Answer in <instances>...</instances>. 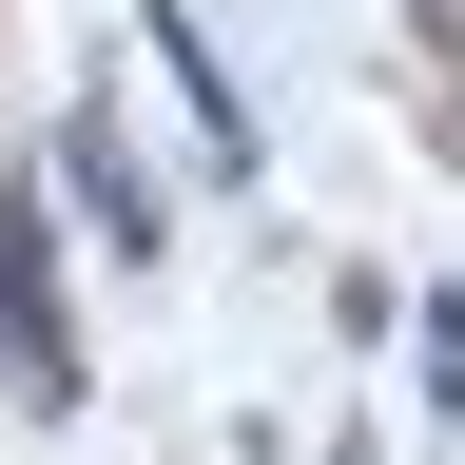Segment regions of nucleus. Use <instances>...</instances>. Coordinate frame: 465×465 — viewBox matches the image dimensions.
I'll list each match as a JSON object with an SVG mask.
<instances>
[{
  "label": "nucleus",
  "instance_id": "f257e3e1",
  "mask_svg": "<svg viewBox=\"0 0 465 465\" xmlns=\"http://www.w3.org/2000/svg\"><path fill=\"white\" fill-rule=\"evenodd\" d=\"M0 369H20V407H78V349H58V252H39V194H0Z\"/></svg>",
  "mask_w": 465,
  "mask_h": 465
}]
</instances>
